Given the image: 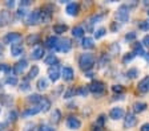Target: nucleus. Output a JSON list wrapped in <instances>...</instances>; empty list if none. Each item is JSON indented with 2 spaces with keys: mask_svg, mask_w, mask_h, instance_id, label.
Masks as SVG:
<instances>
[{
  "mask_svg": "<svg viewBox=\"0 0 149 131\" xmlns=\"http://www.w3.org/2000/svg\"><path fill=\"white\" fill-rule=\"evenodd\" d=\"M95 61H96V58H95V56L92 53H83L79 57V65H80V68L84 72L91 70L93 68V65H95Z\"/></svg>",
  "mask_w": 149,
  "mask_h": 131,
  "instance_id": "f257e3e1",
  "label": "nucleus"
},
{
  "mask_svg": "<svg viewBox=\"0 0 149 131\" xmlns=\"http://www.w3.org/2000/svg\"><path fill=\"white\" fill-rule=\"evenodd\" d=\"M116 19L120 23H127L129 20V7L125 5V4L118 7L117 11H116Z\"/></svg>",
  "mask_w": 149,
  "mask_h": 131,
  "instance_id": "f03ea898",
  "label": "nucleus"
},
{
  "mask_svg": "<svg viewBox=\"0 0 149 131\" xmlns=\"http://www.w3.org/2000/svg\"><path fill=\"white\" fill-rule=\"evenodd\" d=\"M24 21L27 25H35L37 23H40V10H33L32 12H28Z\"/></svg>",
  "mask_w": 149,
  "mask_h": 131,
  "instance_id": "7ed1b4c3",
  "label": "nucleus"
},
{
  "mask_svg": "<svg viewBox=\"0 0 149 131\" xmlns=\"http://www.w3.org/2000/svg\"><path fill=\"white\" fill-rule=\"evenodd\" d=\"M88 89L93 94H102L105 91V84L102 81H92L88 85Z\"/></svg>",
  "mask_w": 149,
  "mask_h": 131,
  "instance_id": "20e7f679",
  "label": "nucleus"
},
{
  "mask_svg": "<svg viewBox=\"0 0 149 131\" xmlns=\"http://www.w3.org/2000/svg\"><path fill=\"white\" fill-rule=\"evenodd\" d=\"M52 5H44L43 10H40V21L44 23V24H47V23H49L51 19H52Z\"/></svg>",
  "mask_w": 149,
  "mask_h": 131,
  "instance_id": "39448f33",
  "label": "nucleus"
},
{
  "mask_svg": "<svg viewBox=\"0 0 149 131\" xmlns=\"http://www.w3.org/2000/svg\"><path fill=\"white\" fill-rule=\"evenodd\" d=\"M72 48V41L69 38H61L57 43V47H56V50L57 52H61V53H68Z\"/></svg>",
  "mask_w": 149,
  "mask_h": 131,
  "instance_id": "423d86ee",
  "label": "nucleus"
},
{
  "mask_svg": "<svg viewBox=\"0 0 149 131\" xmlns=\"http://www.w3.org/2000/svg\"><path fill=\"white\" fill-rule=\"evenodd\" d=\"M20 40H22V34L17 33V32H9V33H7L6 36H4V38H3L4 43H6V44H11V45L17 44Z\"/></svg>",
  "mask_w": 149,
  "mask_h": 131,
  "instance_id": "0eeeda50",
  "label": "nucleus"
},
{
  "mask_svg": "<svg viewBox=\"0 0 149 131\" xmlns=\"http://www.w3.org/2000/svg\"><path fill=\"white\" fill-rule=\"evenodd\" d=\"M48 77H49V80L52 82H56L60 77H61L60 66L57 65V64H56V65H53V66H49V69H48Z\"/></svg>",
  "mask_w": 149,
  "mask_h": 131,
  "instance_id": "6e6552de",
  "label": "nucleus"
},
{
  "mask_svg": "<svg viewBox=\"0 0 149 131\" xmlns=\"http://www.w3.org/2000/svg\"><path fill=\"white\" fill-rule=\"evenodd\" d=\"M124 117H125V111H124V109L120 106L112 107L111 111H109V118L113 119V121H118V119L124 118Z\"/></svg>",
  "mask_w": 149,
  "mask_h": 131,
  "instance_id": "1a4fd4ad",
  "label": "nucleus"
},
{
  "mask_svg": "<svg viewBox=\"0 0 149 131\" xmlns=\"http://www.w3.org/2000/svg\"><path fill=\"white\" fill-rule=\"evenodd\" d=\"M65 125H67V127H68L69 130H79V128L81 127V121L79 118H76V117L71 115L67 118Z\"/></svg>",
  "mask_w": 149,
  "mask_h": 131,
  "instance_id": "9d476101",
  "label": "nucleus"
},
{
  "mask_svg": "<svg viewBox=\"0 0 149 131\" xmlns=\"http://www.w3.org/2000/svg\"><path fill=\"white\" fill-rule=\"evenodd\" d=\"M27 68H28L27 60H20V61H17V62L15 64V66H13V72H15V74L20 75L24 73V70Z\"/></svg>",
  "mask_w": 149,
  "mask_h": 131,
  "instance_id": "9b49d317",
  "label": "nucleus"
},
{
  "mask_svg": "<svg viewBox=\"0 0 149 131\" xmlns=\"http://www.w3.org/2000/svg\"><path fill=\"white\" fill-rule=\"evenodd\" d=\"M65 12L69 16H77L80 12V5L77 3H68L65 7Z\"/></svg>",
  "mask_w": 149,
  "mask_h": 131,
  "instance_id": "f8f14e48",
  "label": "nucleus"
},
{
  "mask_svg": "<svg viewBox=\"0 0 149 131\" xmlns=\"http://www.w3.org/2000/svg\"><path fill=\"white\" fill-rule=\"evenodd\" d=\"M137 125V118L134 114H127L124 118V128H132Z\"/></svg>",
  "mask_w": 149,
  "mask_h": 131,
  "instance_id": "ddd939ff",
  "label": "nucleus"
},
{
  "mask_svg": "<svg viewBox=\"0 0 149 131\" xmlns=\"http://www.w3.org/2000/svg\"><path fill=\"white\" fill-rule=\"evenodd\" d=\"M61 77L64 81H72L74 78V72L71 66H65L61 69Z\"/></svg>",
  "mask_w": 149,
  "mask_h": 131,
  "instance_id": "4468645a",
  "label": "nucleus"
},
{
  "mask_svg": "<svg viewBox=\"0 0 149 131\" xmlns=\"http://www.w3.org/2000/svg\"><path fill=\"white\" fill-rule=\"evenodd\" d=\"M12 21V16L9 11H1L0 12V27H6L7 24Z\"/></svg>",
  "mask_w": 149,
  "mask_h": 131,
  "instance_id": "2eb2a0df",
  "label": "nucleus"
},
{
  "mask_svg": "<svg viewBox=\"0 0 149 131\" xmlns=\"http://www.w3.org/2000/svg\"><path fill=\"white\" fill-rule=\"evenodd\" d=\"M137 90H139L140 93H148L149 91V75L144 77L143 80L139 82V85H137Z\"/></svg>",
  "mask_w": 149,
  "mask_h": 131,
  "instance_id": "dca6fc26",
  "label": "nucleus"
},
{
  "mask_svg": "<svg viewBox=\"0 0 149 131\" xmlns=\"http://www.w3.org/2000/svg\"><path fill=\"white\" fill-rule=\"evenodd\" d=\"M104 19V15H102V13H96V15H92L89 17V19H88V24H89V27H88V31H92V27L95 24H96V23H99V21H101V20Z\"/></svg>",
  "mask_w": 149,
  "mask_h": 131,
  "instance_id": "f3484780",
  "label": "nucleus"
},
{
  "mask_svg": "<svg viewBox=\"0 0 149 131\" xmlns=\"http://www.w3.org/2000/svg\"><path fill=\"white\" fill-rule=\"evenodd\" d=\"M40 40H41L40 34H37V33H31L25 37V43H27L28 45H36V44L40 43Z\"/></svg>",
  "mask_w": 149,
  "mask_h": 131,
  "instance_id": "a211bd4d",
  "label": "nucleus"
},
{
  "mask_svg": "<svg viewBox=\"0 0 149 131\" xmlns=\"http://www.w3.org/2000/svg\"><path fill=\"white\" fill-rule=\"evenodd\" d=\"M40 111H41V110H40V107H39V105H37V106H33V107H28L27 110H24V111L22 112V117L28 118V117L36 115V114H39Z\"/></svg>",
  "mask_w": 149,
  "mask_h": 131,
  "instance_id": "6ab92c4d",
  "label": "nucleus"
},
{
  "mask_svg": "<svg viewBox=\"0 0 149 131\" xmlns=\"http://www.w3.org/2000/svg\"><path fill=\"white\" fill-rule=\"evenodd\" d=\"M24 53V49H23V45L22 44H13V45H11V54H12L13 57H19L22 56V54Z\"/></svg>",
  "mask_w": 149,
  "mask_h": 131,
  "instance_id": "aec40b11",
  "label": "nucleus"
},
{
  "mask_svg": "<svg viewBox=\"0 0 149 131\" xmlns=\"http://www.w3.org/2000/svg\"><path fill=\"white\" fill-rule=\"evenodd\" d=\"M57 43H59V38L56 37V36H49V37L45 38V47L48 48V49H56V47H57Z\"/></svg>",
  "mask_w": 149,
  "mask_h": 131,
  "instance_id": "412c9836",
  "label": "nucleus"
},
{
  "mask_svg": "<svg viewBox=\"0 0 149 131\" xmlns=\"http://www.w3.org/2000/svg\"><path fill=\"white\" fill-rule=\"evenodd\" d=\"M44 56V48L43 47H36L31 53V58L32 60H40Z\"/></svg>",
  "mask_w": 149,
  "mask_h": 131,
  "instance_id": "4be33fe9",
  "label": "nucleus"
},
{
  "mask_svg": "<svg viewBox=\"0 0 149 131\" xmlns=\"http://www.w3.org/2000/svg\"><path fill=\"white\" fill-rule=\"evenodd\" d=\"M39 107H40V110L43 112H47L48 110L51 109V101L49 98H47V97H43L40 101V103H39Z\"/></svg>",
  "mask_w": 149,
  "mask_h": 131,
  "instance_id": "5701e85b",
  "label": "nucleus"
},
{
  "mask_svg": "<svg viewBox=\"0 0 149 131\" xmlns=\"http://www.w3.org/2000/svg\"><path fill=\"white\" fill-rule=\"evenodd\" d=\"M132 53L134 56H145V50H144V47L141 43H134L133 44V52Z\"/></svg>",
  "mask_w": 149,
  "mask_h": 131,
  "instance_id": "b1692460",
  "label": "nucleus"
},
{
  "mask_svg": "<svg viewBox=\"0 0 149 131\" xmlns=\"http://www.w3.org/2000/svg\"><path fill=\"white\" fill-rule=\"evenodd\" d=\"M81 47L84 49H93L95 48V41L91 37H84L83 41H81Z\"/></svg>",
  "mask_w": 149,
  "mask_h": 131,
  "instance_id": "393cba45",
  "label": "nucleus"
},
{
  "mask_svg": "<svg viewBox=\"0 0 149 131\" xmlns=\"http://www.w3.org/2000/svg\"><path fill=\"white\" fill-rule=\"evenodd\" d=\"M68 31V25L67 24H55L53 25V32L56 34H63Z\"/></svg>",
  "mask_w": 149,
  "mask_h": 131,
  "instance_id": "a878e982",
  "label": "nucleus"
},
{
  "mask_svg": "<svg viewBox=\"0 0 149 131\" xmlns=\"http://www.w3.org/2000/svg\"><path fill=\"white\" fill-rule=\"evenodd\" d=\"M48 86H49V84H48V80H47V78H39V80H37L36 87L40 91L47 90V89H48Z\"/></svg>",
  "mask_w": 149,
  "mask_h": 131,
  "instance_id": "bb28decb",
  "label": "nucleus"
},
{
  "mask_svg": "<svg viewBox=\"0 0 149 131\" xmlns=\"http://www.w3.org/2000/svg\"><path fill=\"white\" fill-rule=\"evenodd\" d=\"M146 107H148V105H146L145 102H136L133 105V111L134 112H143V111H145L146 110Z\"/></svg>",
  "mask_w": 149,
  "mask_h": 131,
  "instance_id": "cd10ccee",
  "label": "nucleus"
},
{
  "mask_svg": "<svg viewBox=\"0 0 149 131\" xmlns=\"http://www.w3.org/2000/svg\"><path fill=\"white\" fill-rule=\"evenodd\" d=\"M51 121H52L55 125L61 121V112H60V110H57V109L53 110L52 114H51Z\"/></svg>",
  "mask_w": 149,
  "mask_h": 131,
  "instance_id": "c85d7f7f",
  "label": "nucleus"
},
{
  "mask_svg": "<svg viewBox=\"0 0 149 131\" xmlns=\"http://www.w3.org/2000/svg\"><path fill=\"white\" fill-rule=\"evenodd\" d=\"M41 95L40 94H31V95H28L27 97V101L29 103H35V105H37V103H40V101H41Z\"/></svg>",
  "mask_w": 149,
  "mask_h": 131,
  "instance_id": "c756f323",
  "label": "nucleus"
},
{
  "mask_svg": "<svg viewBox=\"0 0 149 131\" xmlns=\"http://www.w3.org/2000/svg\"><path fill=\"white\" fill-rule=\"evenodd\" d=\"M44 62H45V65L53 66V65H56V64H57V57H56L55 54H49V56H47V57H45Z\"/></svg>",
  "mask_w": 149,
  "mask_h": 131,
  "instance_id": "7c9ffc66",
  "label": "nucleus"
},
{
  "mask_svg": "<svg viewBox=\"0 0 149 131\" xmlns=\"http://www.w3.org/2000/svg\"><path fill=\"white\" fill-rule=\"evenodd\" d=\"M6 84L9 85V86H16L19 84L17 77L16 75H7L6 77Z\"/></svg>",
  "mask_w": 149,
  "mask_h": 131,
  "instance_id": "2f4dec72",
  "label": "nucleus"
},
{
  "mask_svg": "<svg viewBox=\"0 0 149 131\" xmlns=\"http://www.w3.org/2000/svg\"><path fill=\"white\" fill-rule=\"evenodd\" d=\"M39 72H40V70H39V66L33 65V66H32V68H31V70L28 72L27 80H32V78H35V77H36L37 74H39Z\"/></svg>",
  "mask_w": 149,
  "mask_h": 131,
  "instance_id": "473e14b6",
  "label": "nucleus"
},
{
  "mask_svg": "<svg viewBox=\"0 0 149 131\" xmlns=\"http://www.w3.org/2000/svg\"><path fill=\"white\" fill-rule=\"evenodd\" d=\"M85 33L83 27H74L72 29V34H73V37H83V34Z\"/></svg>",
  "mask_w": 149,
  "mask_h": 131,
  "instance_id": "72a5a7b5",
  "label": "nucleus"
},
{
  "mask_svg": "<svg viewBox=\"0 0 149 131\" xmlns=\"http://www.w3.org/2000/svg\"><path fill=\"white\" fill-rule=\"evenodd\" d=\"M88 93H89V89H88V86H80L76 90V94H79L80 97H87Z\"/></svg>",
  "mask_w": 149,
  "mask_h": 131,
  "instance_id": "f704fd0d",
  "label": "nucleus"
},
{
  "mask_svg": "<svg viewBox=\"0 0 149 131\" xmlns=\"http://www.w3.org/2000/svg\"><path fill=\"white\" fill-rule=\"evenodd\" d=\"M74 94H76V90H74L73 87H69L68 90H65L64 94H63V97L65 98V99H69V98L74 97Z\"/></svg>",
  "mask_w": 149,
  "mask_h": 131,
  "instance_id": "c9c22d12",
  "label": "nucleus"
},
{
  "mask_svg": "<svg viewBox=\"0 0 149 131\" xmlns=\"http://www.w3.org/2000/svg\"><path fill=\"white\" fill-rule=\"evenodd\" d=\"M139 69L137 68H130V69H128V72H127V75L129 78H136L137 75H139Z\"/></svg>",
  "mask_w": 149,
  "mask_h": 131,
  "instance_id": "e433bc0d",
  "label": "nucleus"
},
{
  "mask_svg": "<svg viewBox=\"0 0 149 131\" xmlns=\"http://www.w3.org/2000/svg\"><path fill=\"white\" fill-rule=\"evenodd\" d=\"M105 33H107V29L104 27H101V28L95 31V38H101L102 36H105Z\"/></svg>",
  "mask_w": 149,
  "mask_h": 131,
  "instance_id": "4c0bfd02",
  "label": "nucleus"
},
{
  "mask_svg": "<svg viewBox=\"0 0 149 131\" xmlns=\"http://www.w3.org/2000/svg\"><path fill=\"white\" fill-rule=\"evenodd\" d=\"M133 58H134V54L132 53V52H130V53L124 54V57H123V64H124V65H127V64H129Z\"/></svg>",
  "mask_w": 149,
  "mask_h": 131,
  "instance_id": "58836bf2",
  "label": "nucleus"
},
{
  "mask_svg": "<svg viewBox=\"0 0 149 131\" xmlns=\"http://www.w3.org/2000/svg\"><path fill=\"white\" fill-rule=\"evenodd\" d=\"M36 130V126H35L33 122H27L23 127V131H35Z\"/></svg>",
  "mask_w": 149,
  "mask_h": 131,
  "instance_id": "ea45409f",
  "label": "nucleus"
},
{
  "mask_svg": "<svg viewBox=\"0 0 149 131\" xmlns=\"http://www.w3.org/2000/svg\"><path fill=\"white\" fill-rule=\"evenodd\" d=\"M17 118H19V114L15 111V110H11V111L8 112V121L9 122H15Z\"/></svg>",
  "mask_w": 149,
  "mask_h": 131,
  "instance_id": "a19ab883",
  "label": "nucleus"
},
{
  "mask_svg": "<svg viewBox=\"0 0 149 131\" xmlns=\"http://www.w3.org/2000/svg\"><path fill=\"white\" fill-rule=\"evenodd\" d=\"M1 102H3V105H7V106H11V103H12V98L9 97V95H1Z\"/></svg>",
  "mask_w": 149,
  "mask_h": 131,
  "instance_id": "79ce46f5",
  "label": "nucleus"
},
{
  "mask_svg": "<svg viewBox=\"0 0 149 131\" xmlns=\"http://www.w3.org/2000/svg\"><path fill=\"white\" fill-rule=\"evenodd\" d=\"M112 90H113V93H117V94H123L124 93V87L121 86V85H113L112 86Z\"/></svg>",
  "mask_w": 149,
  "mask_h": 131,
  "instance_id": "37998d69",
  "label": "nucleus"
},
{
  "mask_svg": "<svg viewBox=\"0 0 149 131\" xmlns=\"http://www.w3.org/2000/svg\"><path fill=\"white\" fill-rule=\"evenodd\" d=\"M19 89H20V91H29L31 90V85L28 84V81H24V82H22Z\"/></svg>",
  "mask_w": 149,
  "mask_h": 131,
  "instance_id": "c03bdc74",
  "label": "nucleus"
},
{
  "mask_svg": "<svg viewBox=\"0 0 149 131\" xmlns=\"http://www.w3.org/2000/svg\"><path fill=\"white\" fill-rule=\"evenodd\" d=\"M105 121H107V117L104 115V114H100L99 115V118H97V121H96V125H99V126H104L105 125Z\"/></svg>",
  "mask_w": 149,
  "mask_h": 131,
  "instance_id": "a18cd8bd",
  "label": "nucleus"
},
{
  "mask_svg": "<svg viewBox=\"0 0 149 131\" xmlns=\"http://www.w3.org/2000/svg\"><path fill=\"white\" fill-rule=\"evenodd\" d=\"M37 131H56V130L49 125H40L39 128H37Z\"/></svg>",
  "mask_w": 149,
  "mask_h": 131,
  "instance_id": "49530a36",
  "label": "nucleus"
},
{
  "mask_svg": "<svg viewBox=\"0 0 149 131\" xmlns=\"http://www.w3.org/2000/svg\"><path fill=\"white\" fill-rule=\"evenodd\" d=\"M140 29H143V31H149V20H144V21L140 23Z\"/></svg>",
  "mask_w": 149,
  "mask_h": 131,
  "instance_id": "de8ad7c7",
  "label": "nucleus"
},
{
  "mask_svg": "<svg viewBox=\"0 0 149 131\" xmlns=\"http://www.w3.org/2000/svg\"><path fill=\"white\" fill-rule=\"evenodd\" d=\"M16 15H17V17H19V19H20V17H24V19H25V16H27L28 13H27V11H25V8H22V7H20Z\"/></svg>",
  "mask_w": 149,
  "mask_h": 131,
  "instance_id": "09e8293b",
  "label": "nucleus"
},
{
  "mask_svg": "<svg viewBox=\"0 0 149 131\" xmlns=\"http://www.w3.org/2000/svg\"><path fill=\"white\" fill-rule=\"evenodd\" d=\"M136 36H137V34L134 33V32H129V33L125 34V40H127V41H133L134 38H136Z\"/></svg>",
  "mask_w": 149,
  "mask_h": 131,
  "instance_id": "8fccbe9b",
  "label": "nucleus"
},
{
  "mask_svg": "<svg viewBox=\"0 0 149 131\" xmlns=\"http://www.w3.org/2000/svg\"><path fill=\"white\" fill-rule=\"evenodd\" d=\"M118 29H120V25H118L117 23H115V21L111 23V31L112 32H117Z\"/></svg>",
  "mask_w": 149,
  "mask_h": 131,
  "instance_id": "3c124183",
  "label": "nucleus"
},
{
  "mask_svg": "<svg viewBox=\"0 0 149 131\" xmlns=\"http://www.w3.org/2000/svg\"><path fill=\"white\" fill-rule=\"evenodd\" d=\"M15 1L13 0H7L6 1V7L7 8H9V10H12V8H15Z\"/></svg>",
  "mask_w": 149,
  "mask_h": 131,
  "instance_id": "603ef678",
  "label": "nucleus"
},
{
  "mask_svg": "<svg viewBox=\"0 0 149 131\" xmlns=\"http://www.w3.org/2000/svg\"><path fill=\"white\" fill-rule=\"evenodd\" d=\"M143 47H146V48H149V34H146V36H144V38H143Z\"/></svg>",
  "mask_w": 149,
  "mask_h": 131,
  "instance_id": "864d4df0",
  "label": "nucleus"
},
{
  "mask_svg": "<svg viewBox=\"0 0 149 131\" xmlns=\"http://www.w3.org/2000/svg\"><path fill=\"white\" fill-rule=\"evenodd\" d=\"M0 72L8 73V72H9V68H8V65H6V64H0Z\"/></svg>",
  "mask_w": 149,
  "mask_h": 131,
  "instance_id": "5fc2aeb1",
  "label": "nucleus"
},
{
  "mask_svg": "<svg viewBox=\"0 0 149 131\" xmlns=\"http://www.w3.org/2000/svg\"><path fill=\"white\" fill-rule=\"evenodd\" d=\"M28 5H31V1H29V0H23V1H20V7H22V8H25V7H28Z\"/></svg>",
  "mask_w": 149,
  "mask_h": 131,
  "instance_id": "6e6d98bb",
  "label": "nucleus"
},
{
  "mask_svg": "<svg viewBox=\"0 0 149 131\" xmlns=\"http://www.w3.org/2000/svg\"><path fill=\"white\" fill-rule=\"evenodd\" d=\"M140 131H149V123H144V125L140 127Z\"/></svg>",
  "mask_w": 149,
  "mask_h": 131,
  "instance_id": "4d7b16f0",
  "label": "nucleus"
},
{
  "mask_svg": "<svg viewBox=\"0 0 149 131\" xmlns=\"http://www.w3.org/2000/svg\"><path fill=\"white\" fill-rule=\"evenodd\" d=\"M108 61H109L108 57L102 56V58H101V61H100V64H101V66H104V65H105V62H108Z\"/></svg>",
  "mask_w": 149,
  "mask_h": 131,
  "instance_id": "13d9d810",
  "label": "nucleus"
},
{
  "mask_svg": "<svg viewBox=\"0 0 149 131\" xmlns=\"http://www.w3.org/2000/svg\"><path fill=\"white\" fill-rule=\"evenodd\" d=\"M111 48H112V50H113V52H118V50H120V47H118L117 44H113Z\"/></svg>",
  "mask_w": 149,
  "mask_h": 131,
  "instance_id": "bf43d9fd",
  "label": "nucleus"
},
{
  "mask_svg": "<svg viewBox=\"0 0 149 131\" xmlns=\"http://www.w3.org/2000/svg\"><path fill=\"white\" fill-rule=\"evenodd\" d=\"M85 77H87V78H92L93 77V73L91 72V70H88V72H85Z\"/></svg>",
  "mask_w": 149,
  "mask_h": 131,
  "instance_id": "052dcab7",
  "label": "nucleus"
},
{
  "mask_svg": "<svg viewBox=\"0 0 149 131\" xmlns=\"http://www.w3.org/2000/svg\"><path fill=\"white\" fill-rule=\"evenodd\" d=\"M145 58H146V61H148V62H149V53H148V54L145 53Z\"/></svg>",
  "mask_w": 149,
  "mask_h": 131,
  "instance_id": "680f3d73",
  "label": "nucleus"
},
{
  "mask_svg": "<svg viewBox=\"0 0 149 131\" xmlns=\"http://www.w3.org/2000/svg\"><path fill=\"white\" fill-rule=\"evenodd\" d=\"M3 52V45H0V53Z\"/></svg>",
  "mask_w": 149,
  "mask_h": 131,
  "instance_id": "e2e57ef3",
  "label": "nucleus"
},
{
  "mask_svg": "<svg viewBox=\"0 0 149 131\" xmlns=\"http://www.w3.org/2000/svg\"><path fill=\"white\" fill-rule=\"evenodd\" d=\"M146 13H148V16H149V10H148V12H146Z\"/></svg>",
  "mask_w": 149,
  "mask_h": 131,
  "instance_id": "0e129e2a",
  "label": "nucleus"
},
{
  "mask_svg": "<svg viewBox=\"0 0 149 131\" xmlns=\"http://www.w3.org/2000/svg\"><path fill=\"white\" fill-rule=\"evenodd\" d=\"M0 112H1V109H0Z\"/></svg>",
  "mask_w": 149,
  "mask_h": 131,
  "instance_id": "69168bd1",
  "label": "nucleus"
}]
</instances>
